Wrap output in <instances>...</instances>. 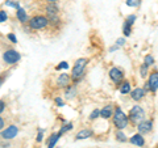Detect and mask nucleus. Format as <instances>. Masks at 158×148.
Returning a JSON list of instances; mask_svg holds the SVG:
<instances>
[{
	"instance_id": "nucleus-1",
	"label": "nucleus",
	"mask_w": 158,
	"mask_h": 148,
	"mask_svg": "<svg viewBox=\"0 0 158 148\" xmlns=\"http://www.w3.org/2000/svg\"><path fill=\"white\" fill-rule=\"evenodd\" d=\"M113 123L117 129H125L128 126V117L123 113V110L120 107H116L115 113H113Z\"/></svg>"
},
{
	"instance_id": "nucleus-2",
	"label": "nucleus",
	"mask_w": 158,
	"mask_h": 148,
	"mask_svg": "<svg viewBox=\"0 0 158 148\" xmlns=\"http://www.w3.org/2000/svg\"><path fill=\"white\" fill-rule=\"evenodd\" d=\"M87 62L88 60H87V59H85V58L77 60L75 66H74V68H73V73H71V76H73L74 80H77L78 77H81L83 75V71H85V67L87 64Z\"/></svg>"
},
{
	"instance_id": "nucleus-3",
	"label": "nucleus",
	"mask_w": 158,
	"mask_h": 148,
	"mask_svg": "<svg viewBox=\"0 0 158 148\" xmlns=\"http://www.w3.org/2000/svg\"><path fill=\"white\" fill-rule=\"evenodd\" d=\"M144 115H145V111L142 110L138 105L133 106L132 109H131L129 118H131V121H132L133 123H138V122H141L142 119H144Z\"/></svg>"
},
{
	"instance_id": "nucleus-4",
	"label": "nucleus",
	"mask_w": 158,
	"mask_h": 148,
	"mask_svg": "<svg viewBox=\"0 0 158 148\" xmlns=\"http://www.w3.org/2000/svg\"><path fill=\"white\" fill-rule=\"evenodd\" d=\"M49 24V20L44 16H36L29 21V26L32 29H42Z\"/></svg>"
},
{
	"instance_id": "nucleus-5",
	"label": "nucleus",
	"mask_w": 158,
	"mask_h": 148,
	"mask_svg": "<svg viewBox=\"0 0 158 148\" xmlns=\"http://www.w3.org/2000/svg\"><path fill=\"white\" fill-rule=\"evenodd\" d=\"M3 59L8 64H15L20 60V54L16 50H8L3 54Z\"/></svg>"
},
{
	"instance_id": "nucleus-6",
	"label": "nucleus",
	"mask_w": 158,
	"mask_h": 148,
	"mask_svg": "<svg viewBox=\"0 0 158 148\" xmlns=\"http://www.w3.org/2000/svg\"><path fill=\"white\" fill-rule=\"evenodd\" d=\"M17 132H19V129L12 125V126L7 127V129L2 132V138L3 139H13V138L17 135Z\"/></svg>"
},
{
	"instance_id": "nucleus-7",
	"label": "nucleus",
	"mask_w": 158,
	"mask_h": 148,
	"mask_svg": "<svg viewBox=\"0 0 158 148\" xmlns=\"http://www.w3.org/2000/svg\"><path fill=\"white\" fill-rule=\"evenodd\" d=\"M137 129H138V132H140V134H146V132H150L152 131L153 123L150 121H141L140 123H138Z\"/></svg>"
},
{
	"instance_id": "nucleus-8",
	"label": "nucleus",
	"mask_w": 158,
	"mask_h": 148,
	"mask_svg": "<svg viewBox=\"0 0 158 148\" xmlns=\"http://www.w3.org/2000/svg\"><path fill=\"white\" fill-rule=\"evenodd\" d=\"M110 77L112 79L115 83H120L123 80V77H124V75H123V71L120 70V68H112V70L110 71Z\"/></svg>"
},
{
	"instance_id": "nucleus-9",
	"label": "nucleus",
	"mask_w": 158,
	"mask_h": 148,
	"mask_svg": "<svg viewBox=\"0 0 158 148\" xmlns=\"http://www.w3.org/2000/svg\"><path fill=\"white\" fill-rule=\"evenodd\" d=\"M148 85H149V89L152 92H156L158 89V72H153L149 76V83H148Z\"/></svg>"
},
{
	"instance_id": "nucleus-10",
	"label": "nucleus",
	"mask_w": 158,
	"mask_h": 148,
	"mask_svg": "<svg viewBox=\"0 0 158 148\" xmlns=\"http://www.w3.org/2000/svg\"><path fill=\"white\" fill-rule=\"evenodd\" d=\"M131 96H132V98H133L135 101H140V100H142V98H144L145 91L142 89V88H136L135 91H132Z\"/></svg>"
},
{
	"instance_id": "nucleus-11",
	"label": "nucleus",
	"mask_w": 158,
	"mask_h": 148,
	"mask_svg": "<svg viewBox=\"0 0 158 148\" xmlns=\"http://www.w3.org/2000/svg\"><path fill=\"white\" fill-rule=\"evenodd\" d=\"M131 143H132V144L138 146V147H142L145 144V140H144V138H142L141 134H136V135H133L131 138Z\"/></svg>"
},
{
	"instance_id": "nucleus-12",
	"label": "nucleus",
	"mask_w": 158,
	"mask_h": 148,
	"mask_svg": "<svg viewBox=\"0 0 158 148\" xmlns=\"http://www.w3.org/2000/svg\"><path fill=\"white\" fill-rule=\"evenodd\" d=\"M100 115L103 118H111V115H113V107L112 105H107L106 107H103L100 110Z\"/></svg>"
},
{
	"instance_id": "nucleus-13",
	"label": "nucleus",
	"mask_w": 158,
	"mask_h": 148,
	"mask_svg": "<svg viewBox=\"0 0 158 148\" xmlns=\"http://www.w3.org/2000/svg\"><path fill=\"white\" fill-rule=\"evenodd\" d=\"M69 83H70V77H69V75H66V73H62V75L58 77L59 87H67Z\"/></svg>"
},
{
	"instance_id": "nucleus-14",
	"label": "nucleus",
	"mask_w": 158,
	"mask_h": 148,
	"mask_svg": "<svg viewBox=\"0 0 158 148\" xmlns=\"http://www.w3.org/2000/svg\"><path fill=\"white\" fill-rule=\"evenodd\" d=\"M92 135V132L90 130H82V131H79L78 134H77V139H86V138L88 136H91Z\"/></svg>"
},
{
	"instance_id": "nucleus-15",
	"label": "nucleus",
	"mask_w": 158,
	"mask_h": 148,
	"mask_svg": "<svg viewBox=\"0 0 158 148\" xmlns=\"http://www.w3.org/2000/svg\"><path fill=\"white\" fill-rule=\"evenodd\" d=\"M17 18H19L21 22H25L27 20H28L27 13H25V11H24L23 8H19V9H17Z\"/></svg>"
},
{
	"instance_id": "nucleus-16",
	"label": "nucleus",
	"mask_w": 158,
	"mask_h": 148,
	"mask_svg": "<svg viewBox=\"0 0 158 148\" xmlns=\"http://www.w3.org/2000/svg\"><path fill=\"white\" fill-rule=\"evenodd\" d=\"M58 139H59V135L58 134H53L52 138H50V140H49V147L48 148H53L54 146H56V143H57Z\"/></svg>"
},
{
	"instance_id": "nucleus-17",
	"label": "nucleus",
	"mask_w": 158,
	"mask_h": 148,
	"mask_svg": "<svg viewBox=\"0 0 158 148\" xmlns=\"http://www.w3.org/2000/svg\"><path fill=\"white\" fill-rule=\"evenodd\" d=\"M120 92L123 93V95H127V93H129L131 92V85H129V83H124L123 85L120 87Z\"/></svg>"
},
{
	"instance_id": "nucleus-18",
	"label": "nucleus",
	"mask_w": 158,
	"mask_h": 148,
	"mask_svg": "<svg viewBox=\"0 0 158 148\" xmlns=\"http://www.w3.org/2000/svg\"><path fill=\"white\" fill-rule=\"evenodd\" d=\"M154 63V58L152 55H146L145 56V66H152Z\"/></svg>"
},
{
	"instance_id": "nucleus-19",
	"label": "nucleus",
	"mask_w": 158,
	"mask_h": 148,
	"mask_svg": "<svg viewBox=\"0 0 158 148\" xmlns=\"http://www.w3.org/2000/svg\"><path fill=\"white\" fill-rule=\"evenodd\" d=\"M127 4L131 7H137L140 4V0H127Z\"/></svg>"
},
{
	"instance_id": "nucleus-20",
	"label": "nucleus",
	"mask_w": 158,
	"mask_h": 148,
	"mask_svg": "<svg viewBox=\"0 0 158 148\" xmlns=\"http://www.w3.org/2000/svg\"><path fill=\"white\" fill-rule=\"evenodd\" d=\"M71 129H73V125H71V123H69V125H67V126H65V127H63V129H62L61 131H59V132H58V135H59V136H61V135L63 134V132H66L67 130H71Z\"/></svg>"
},
{
	"instance_id": "nucleus-21",
	"label": "nucleus",
	"mask_w": 158,
	"mask_h": 148,
	"mask_svg": "<svg viewBox=\"0 0 158 148\" xmlns=\"http://www.w3.org/2000/svg\"><path fill=\"white\" fill-rule=\"evenodd\" d=\"M7 18H8L7 13L4 12V11H0V22H4V21H7Z\"/></svg>"
},
{
	"instance_id": "nucleus-22",
	"label": "nucleus",
	"mask_w": 158,
	"mask_h": 148,
	"mask_svg": "<svg viewBox=\"0 0 158 148\" xmlns=\"http://www.w3.org/2000/svg\"><path fill=\"white\" fill-rule=\"evenodd\" d=\"M124 34L125 36H129L131 34V25L128 22H125V25H124Z\"/></svg>"
},
{
	"instance_id": "nucleus-23",
	"label": "nucleus",
	"mask_w": 158,
	"mask_h": 148,
	"mask_svg": "<svg viewBox=\"0 0 158 148\" xmlns=\"http://www.w3.org/2000/svg\"><path fill=\"white\" fill-rule=\"evenodd\" d=\"M116 136H117V140H121V142H125V140H127L125 135L123 134V132H120V131H118L117 134H116Z\"/></svg>"
},
{
	"instance_id": "nucleus-24",
	"label": "nucleus",
	"mask_w": 158,
	"mask_h": 148,
	"mask_svg": "<svg viewBox=\"0 0 158 148\" xmlns=\"http://www.w3.org/2000/svg\"><path fill=\"white\" fill-rule=\"evenodd\" d=\"M146 75H148V66L144 64V66L141 67V76H142V77H145Z\"/></svg>"
},
{
	"instance_id": "nucleus-25",
	"label": "nucleus",
	"mask_w": 158,
	"mask_h": 148,
	"mask_svg": "<svg viewBox=\"0 0 158 148\" xmlns=\"http://www.w3.org/2000/svg\"><path fill=\"white\" fill-rule=\"evenodd\" d=\"M100 114V110H94L92 111V114H91V119H95V118Z\"/></svg>"
},
{
	"instance_id": "nucleus-26",
	"label": "nucleus",
	"mask_w": 158,
	"mask_h": 148,
	"mask_svg": "<svg viewBox=\"0 0 158 148\" xmlns=\"http://www.w3.org/2000/svg\"><path fill=\"white\" fill-rule=\"evenodd\" d=\"M8 38L11 39V41H12L13 43H16V42H17V39H16V37H15L13 34H8Z\"/></svg>"
},
{
	"instance_id": "nucleus-27",
	"label": "nucleus",
	"mask_w": 158,
	"mask_h": 148,
	"mask_svg": "<svg viewBox=\"0 0 158 148\" xmlns=\"http://www.w3.org/2000/svg\"><path fill=\"white\" fill-rule=\"evenodd\" d=\"M4 107H6V102H4V101H0V113H3Z\"/></svg>"
},
{
	"instance_id": "nucleus-28",
	"label": "nucleus",
	"mask_w": 158,
	"mask_h": 148,
	"mask_svg": "<svg viewBox=\"0 0 158 148\" xmlns=\"http://www.w3.org/2000/svg\"><path fill=\"white\" fill-rule=\"evenodd\" d=\"M61 68H67V64H66V62H62V64H59L57 67V70H61Z\"/></svg>"
},
{
	"instance_id": "nucleus-29",
	"label": "nucleus",
	"mask_w": 158,
	"mask_h": 148,
	"mask_svg": "<svg viewBox=\"0 0 158 148\" xmlns=\"http://www.w3.org/2000/svg\"><path fill=\"white\" fill-rule=\"evenodd\" d=\"M135 18H136L135 16H129V17H128V20H127V22L131 25V24H133V20H135Z\"/></svg>"
},
{
	"instance_id": "nucleus-30",
	"label": "nucleus",
	"mask_w": 158,
	"mask_h": 148,
	"mask_svg": "<svg viewBox=\"0 0 158 148\" xmlns=\"http://www.w3.org/2000/svg\"><path fill=\"white\" fill-rule=\"evenodd\" d=\"M124 42H125V41H124L123 38H118V39H117V45H118V46H123V45H124Z\"/></svg>"
},
{
	"instance_id": "nucleus-31",
	"label": "nucleus",
	"mask_w": 158,
	"mask_h": 148,
	"mask_svg": "<svg viewBox=\"0 0 158 148\" xmlns=\"http://www.w3.org/2000/svg\"><path fill=\"white\" fill-rule=\"evenodd\" d=\"M7 4H8V6H11V7H15V8H19V4H17V3H12V2H8Z\"/></svg>"
},
{
	"instance_id": "nucleus-32",
	"label": "nucleus",
	"mask_w": 158,
	"mask_h": 148,
	"mask_svg": "<svg viewBox=\"0 0 158 148\" xmlns=\"http://www.w3.org/2000/svg\"><path fill=\"white\" fill-rule=\"evenodd\" d=\"M3 127H4V121H3V118L0 117V130H2Z\"/></svg>"
},
{
	"instance_id": "nucleus-33",
	"label": "nucleus",
	"mask_w": 158,
	"mask_h": 148,
	"mask_svg": "<svg viewBox=\"0 0 158 148\" xmlns=\"http://www.w3.org/2000/svg\"><path fill=\"white\" fill-rule=\"evenodd\" d=\"M56 102H57V103H59V106H62V100H61V98H57Z\"/></svg>"
},
{
	"instance_id": "nucleus-34",
	"label": "nucleus",
	"mask_w": 158,
	"mask_h": 148,
	"mask_svg": "<svg viewBox=\"0 0 158 148\" xmlns=\"http://www.w3.org/2000/svg\"><path fill=\"white\" fill-rule=\"evenodd\" d=\"M2 83H3V77L0 76V85H2Z\"/></svg>"
},
{
	"instance_id": "nucleus-35",
	"label": "nucleus",
	"mask_w": 158,
	"mask_h": 148,
	"mask_svg": "<svg viewBox=\"0 0 158 148\" xmlns=\"http://www.w3.org/2000/svg\"><path fill=\"white\" fill-rule=\"evenodd\" d=\"M48 2H50V3H56L57 0H48Z\"/></svg>"
}]
</instances>
